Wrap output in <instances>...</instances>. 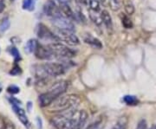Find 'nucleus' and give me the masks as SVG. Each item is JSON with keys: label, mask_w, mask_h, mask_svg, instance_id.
Returning a JSON list of instances; mask_svg holds the SVG:
<instances>
[{"label": "nucleus", "mask_w": 156, "mask_h": 129, "mask_svg": "<svg viewBox=\"0 0 156 129\" xmlns=\"http://www.w3.org/2000/svg\"><path fill=\"white\" fill-rule=\"evenodd\" d=\"M69 83L66 81H59L53 83L47 92L39 96V105L43 107L50 106L57 98H59L67 91Z\"/></svg>", "instance_id": "1"}, {"label": "nucleus", "mask_w": 156, "mask_h": 129, "mask_svg": "<svg viewBox=\"0 0 156 129\" xmlns=\"http://www.w3.org/2000/svg\"><path fill=\"white\" fill-rule=\"evenodd\" d=\"M80 111L76 109L62 112L50 120V123L56 129H69L76 121Z\"/></svg>", "instance_id": "2"}, {"label": "nucleus", "mask_w": 156, "mask_h": 129, "mask_svg": "<svg viewBox=\"0 0 156 129\" xmlns=\"http://www.w3.org/2000/svg\"><path fill=\"white\" fill-rule=\"evenodd\" d=\"M80 98L76 95H68V96H60L54 101L50 106L54 112H65L69 110L76 109L80 103Z\"/></svg>", "instance_id": "3"}, {"label": "nucleus", "mask_w": 156, "mask_h": 129, "mask_svg": "<svg viewBox=\"0 0 156 129\" xmlns=\"http://www.w3.org/2000/svg\"><path fill=\"white\" fill-rule=\"evenodd\" d=\"M66 67L62 63L57 62H47L41 66H38L37 69V76L40 79L48 77H56L65 73Z\"/></svg>", "instance_id": "4"}, {"label": "nucleus", "mask_w": 156, "mask_h": 129, "mask_svg": "<svg viewBox=\"0 0 156 129\" xmlns=\"http://www.w3.org/2000/svg\"><path fill=\"white\" fill-rule=\"evenodd\" d=\"M48 47L54 53L56 57L68 59L76 56V53L72 50L69 49L67 46H65L61 43H53L48 45Z\"/></svg>", "instance_id": "5"}, {"label": "nucleus", "mask_w": 156, "mask_h": 129, "mask_svg": "<svg viewBox=\"0 0 156 129\" xmlns=\"http://www.w3.org/2000/svg\"><path fill=\"white\" fill-rule=\"evenodd\" d=\"M37 37L41 40H44V41H59L60 38L53 33L51 30H50L48 27H46L44 24L43 23H39L37 25Z\"/></svg>", "instance_id": "6"}, {"label": "nucleus", "mask_w": 156, "mask_h": 129, "mask_svg": "<svg viewBox=\"0 0 156 129\" xmlns=\"http://www.w3.org/2000/svg\"><path fill=\"white\" fill-rule=\"evenodd\" d=\"M52 23L54 26L58 30H70L75 31V25L68 17H64L62 16L57 17H53Z\"/></svg>", "instance_id": "7"}, {"label": "nucleus", "mask_w": 156, "mask_h": 129, "mask_svg": "<svg viewBox=\"0 0 156 129\" xmlns=\"http://www.w3.org/2000/svg\"><path fill=\"white\" fill-rule=\"evenodd\" d=\"M57 34L60 36V37H58L60 40L64 41L69 45L76 46V45L80 44V40L75 34L73 33V31L57 29Z\"/></svg>", "instance_id": "8"}, {"label": "nucleus", "mask_w": 156, "mask_h": 129, "mask_svg": "<svg viewBox=\"0 0 156 129\" xmlns=\"http://www.w3.org/2000/svg\"><path fill=\"white\" fill-rule=\"evenodd\" d=\"M34 53H35L36 56L41 60H51L56 57L54 53L51 51V50L48 46H44L40 44H37Z\"/></svg>", "instance_id": "9"}, {"label": "nucleus", "mask_w": 156, "mask_h": 129, "mask_svg": "<svg viewBox=\"0 0 156 129\" xmlns=\"http://www.w3.org/2000/svg\"><path fill=\"white\" fill-rule=\"evenodd\" d=\"M44 11L45 14L49 17H57L62 16L60 8L57 7L56 3L52 0H49L45 4L44 7Z\"/></svg>", "instance_id": "10"}, {"label": "nucleus", "mask_w": 156, "mask_h": 129, "mask_svg": "<svg viewBox=\"0 0 156 129\" xmlns=\"http://www.w3.org/2000/svg\"><path fill=\"white\" fill-rule=\"evenodd\" d=\"M11 107L14 110V113L17 114V116L19 119V120L23 124L24 127H30V121H29L28 117L25 113V111L23 109L22 107H20L19 104H16V103H11Z\"/></svg>", "instance_id": "11"}, {"label": "nucleus", "mask_w": 156, "mask_h": 129, "mask_svg": "<svg viewBox=\"0 0 156 129\" xmlns=\"http://www.w3.org/2000/svg\"><path fill=\"white\" fill-rule=\"evenodd\" d=\"M87 120H88V113H87V112H85L84 110L80 111L79 116H78L76 121L74 123V125L69 129H83Z\"/></svg>", "instance_id": "12"}, {"label": "nucleus", "mask_w": 156, "mask_h": 129, "mask_svg": "<svg viewBox=\"0 0 156 129\" xmlns=\"http://www.w3.org/2000/svg\"><path fill=\"white\" fill-rule=\"evenodd\" d=\"M101 17L103 23L105 24L108 30H112L113 29V21H112V17L109 14V12L107 10H103L101 12Z\"/></svg>", "instance_id": "13"}, {"label": "nucleus", "mask_w": 156, "mask_h": 129, "mask_svg": "<svg viewBox=\"0 0 156 129\" xmlns=\"http://www.w3.org/2000/svg\"><path fill=\"white\" fill-rule=\"evenodd\" d=\"M84 42L88 44L91 45L93 47H95L96 49H101L102 48V44L101 43V41L97 38H95L94 37L90 36V35H87V37H84Z\"/></svg>", "instance_id": "14"}, {"label": "nucleus", "mask_w": 156, "mask_h": 129, "mask_svg": "<svg viewBox=\"0 0 156 129\" xmlns=\"http://www.w3.org/2000/svg\"><path fill=\"white\" fill-rule=\"evenodd\" d=\"M60 10L62 11V13L65 14L66 17H68L69 19H71V20L76 19V15H75L74 11H72V9L69 7V5H60Z\"/></svg>", "instance_id": "15"}, {"label": "nucleus", "mask_w": 156, "mask_h": 129, "mask_svg": "<svg viewBox=\"0 0 156 129\" xmlns=\"http://www.w3.org/2000/svg\"><path fill=\"white\" fill-rule=\"evenodd\" d=\"M37 44H38V43L35 39L29 40L28 42H27V44H26V45H25V47H24V51H25L26 53L30 54V53H32V52L35 51Z\"/></svg>", "instance_id": "16"}, {"label": "nucleus", "mask_w": 156, "mask_h": 129, "mask_svg": "<svg viewBox=\"0 0 156 129\" xmlns=\"http://www.w3.org/2000/svg\"><path fill=\"white\" fill-rule=\"evenodd\" d=\"M127 126H128V118L123 116L118 120L116 124L113 127L112 129H127Z\"/></svg>", "instance_id": "17"}, {"label": "nucleus", "mask_w": 156, "mask_h": 129, "mask_svg": "<svg viewBox=\"0 0 156 129\" xmlns=\"http://www.w3.org/2000/svg\"><path fill=\"white\" fill-rule=\"evenodd\" d=\"M123 101L128 106H135L139 103L138 99L134 96H125L123 97Z\"/></svg>", "instance_id": "18"}, {"label": "nucleus", "mask_w": 156, "mask_h": 129, "mask_svg": "<svg viewBox=\"0 0 156 129\" xmlns=\"http://www.w3.org/2000/svg\"><path fill=\"white\" fill-rule=\"evenodd\" d=\"M37 0H23V9L27 11H33L36 6Z\"/></svg>", "instance_id": "19"}, {"label": "nucleus", "mask_w": 156, "mask_h": 129, "mask_svg": "<svg viewBox=\"0 0 156 129\" xmlns=\"http://www.w3.org/2000/svg\"><path fill=\"white\" fill-rule=\"evenodd\" d=\"M124 9L128 15H132L134 12V6L130 0H124Z\"/></svg>", "instance_id": "20"}, {"label": "nucleus", "mask_w": 156, "mask_h": 129, "mask_svg": "<svg viewBox=\"0 0 156 129\" xmlns=\"http://www.w3.org/2000/svg\"><path fill=\"white\" fill-rule=\"evenodd\" d=\"M122 23L123 27L125 29H132L134 26L132 20L126 15L122 16Z\"/></svg>", "instance_id": "21"}, {"label": "nucleus", "mask_w": 156, "mask_h": 129, "mask_svg": "<svg viewBox=\"0 0 156 129\" xmlns=\"http://www.w3.org/2000/svg\"><path fill=\"white\" fill-rule=\"evenodd\" d=\"M89 5L91 11H93L94 12H99L100 11V3L98 0H89Z\"/></svg>", "instance_id": "22"}, {"label": "nucleus", "mask_w": 156, "mask_h": 129, "mask_svg": "<svg viewBox=\"0 0 156 129\" xmlns=\"http://www.w3.org/2000/svg\"><path fill=\"white\" fill-rule=\"evenodd\" d=\"M90 18H91V20L95 23L96 25L100 26L101 24V22H102L101 17V16H98V15L96 14V12H95V13L90 12Z\"/></svg>", "instance_id": "23"}, {"label": "nucleus", "mask_w": 156, "mask_h": 129, "mask_svg": "<svg viewBox=\"0 0 156 129\" xmlns=\"http://www.w3.org/2000/svg\"><path fill=\"white\" fill-rule=\"evenodd\" d=\"M102 127H103V121L101 119H100L91 124L87 129H102Z\"/></svg>", "instance_id": "24"}, {"label": "nucleus", "mask_w": 156, "mask_h": 129, "mask_svg": "<svg viewBox=\"0 0 156 129\" xmlns=\"http://www.w3.org/2000/svg\"><path fill=\"white\" fill-rule=\"evenodd\" d=\"M9 51H10V53H11V55L13 56V57H14V59H15V61H16V62L21 59L20 53H19V51H17V48H15V47H11V48H10V50H9Z\"/></svg>", "instance_id": "25"}, {"label": "nucleus", "mask_w": 156, "mask_h": 129, "mask_svg": "<svg viewBox=\"0 0 156 129\" xmlns=\"http://www.w3.org/2000/svg\"><path fill=\"white\" fill-rule=\"evenodd\" d=\"M10 21H9V19L8 18H5L2 23H1V24H0V31H2V32H4V31H5L7 30L8 29L10 28Z\"/></svg>", "instance_id": "26"}, {"label": "nucleus", "mask_w": 156, "mask_h": 129, "mask_svg": "<svg viewBox=\"0 0 156 129\" xmlns=\"http://www.w3.org/2000/svg\"><path fill=\"white\" fill-rule=\"evenodd\" d=\"M7 91L11 95H16V94H18L20 92V89L15 85H11L10 87H8Z\"/></svg>", "instance_id": "27"}, {"label": "nucleus", "mask_w": 156, "mask_h": 129, "mask_svg": "<svg viewBox=\"0 0 156 129\" xmlns=\"http://www.w3.org/2000/svg\"><path fill=\"white\" fill-rule=\"evenodd\" d=\"M21 73H22V69H21V68L19 67V66H17V65H15L13 67V68L10 71V74L12 75H18Z\"/></svg>", "instance_id": "28"}, {"label": "nucleus", "mask_w": 156, "mask_h": 129, "mask_svg": "<svg viewBox=\"0 0 156 129\" xmlns=\"http://www.w3.org/2000/svg\"><path fill=\"white\" fill-rule=\"evenodd\" d=\"M147 121L145 120H140L138 124H137V127L135 129H147Z\"/></svg>", "instance_id": "29"}, {"label": "nucleus", "mask_w": 156, "mask_h": 129, "mask_svg": "<svg viewBox=\"0 0 156 129\" xmlns=\"http://www.w3.org/2000/svg\"><path fill=\"white\" fill-rule=\"evenodd\" d=\"M76 2L79 5L85 6L87 5H89V0H76Z\"/></svg>", "instance_id": "30"}, {"label": "nucleus", "mask_w": 156, "mask_h": 129, "mask_svg": "<svg viewBox=\"0 0 156 129\" xmlns=\"http://www.w3.org/2000/svg\"><path fill=\"white\" fill-rule=\"evenodd\" d=\"M5 8V5L3 1H0V13H2Z\"/></svg>", "instance_id": "31"}, {"label": "nucleus", "mask_w": 156, "mask_h": 129, "mask_svg": "<svg viewBox=\"0 0 156 129\" xmlns=\"http://www.w3.org/2000/svg\"><path fill=\"white\" fill-rule=\"evenodd\" d=\"M61 5H68L71 0H58Z\"/></svg>", "instance_id": "32"}, {"label": "nucleus", "mask_w": 156, "mask_h": 129, "mask_svg": "<svg viewBox=\"0 0 156 129\" xmlns=\"http://www.w3.org/2000/svg\"><path fill=\"white\" fill-rule=\"evenodd\" d=\"M151 129H156V126H154V127H153Z\"/></svg>", "instance_id": "33"}, {"label": "nucleus", "mask_w": 156, "mask_h": 129, "mask_svg": "<svg viewBox=\"0 0 156 129\" xmlns=\"http://www.w3.org/2000/svg\"><path fill=\"white\" fill-rule=\"evenodd\" d=\"M1 91H2V88L0 87V93H1Z\"/></svg>", "instance_id": "34"}, {"label": "nucleus", "mask_w": 156, "mask_h": 129, "mask_svg": "<svg viewBox=\"0 0 156 129\" xmlns=\"http://www.w3.org/2000/svg\"><path fill=\"white\" fill-rule=\"evenodd\" d=\"M101 1H102V2H104V1H105V0H101Z\"/></svg>", "instance_id": "35"}]
</instances>
